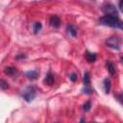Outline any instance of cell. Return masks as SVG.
Instances as JSON below:
<instances>
[{
  "mask_svg": "<svg viewBox=\"0 0 123 123\" xmlns=\"http://www.w3.org/2000/svg\"><path fill=\"white\" fill-rule=\"evenodd\" d=\"M99 24L112 27V28H119L123 30V21H121L118 17H115V16L104 15L99 19Z\"/></svg>",
  "mask_w": 123,
  "mask_h": 123,
  "instance_id": "6da1fadb",
  "label": "cell"
},
{
  "mask_svg": "<svg viewBox=\"0 0 123 123\" xmlns=\"http://www.w3.org/2000/svg\"><path fill=\"white\" fill-rule=\"evenodd\" d=\"M37 95V90L34 86H29L22 91V97L26 102H32Z\"/></svg>",
  "mask_w": 123,
  "mask_h": 123,
  "instance_id": "7a4b0ae2",
  "label": "cell"
},
{
  "mask_svg": "<svg viewBox=\"0 0 123 123\" xmlns=\"http://www.w3.org/2000/svg\"><path fill=\"white\" fill-rule=\"evenodd\" d=\"M102 11L104 12V13H105L106 15L118 17V12H117L115 6L112 5L111 3H105V4L102 6Z\"/></svg>",
  "mask_w": 123,
  "mask_h": 123,
  "instance_id": "3957f363",
  "label": "cell"
},
{
  "mask_svg": "<svg viewBox=\"0 0 123 123\" xmlns=\"http://www.w3.org/2000/svg\"><path fill=\"white\" fill-rule=\"evenodd\" d=\"M106 44L111 49H114V50L120 49V40L116 37H111L108 38L106 41Z\"/></svg>",
  "mask_w": 123,
  "mask_h": 123,
  "instance_id": "277c9868",
  "label": "cell"
},
{
  "mask_svg": "<svg viewBox=\"0 0 123 123\" xmlns=\"http://www.w3.org/2000/svg\"><path fill=\"white\" fill-rule=\"evenodd\" d=\"M49 22H50V25H51L52 27L58 28V27L60 26V24H61V19H60V17H59L58 15H52V16L50 17Z\"/></svg>",
  "mask_w": 123,
  "mask_h": 123,
  "instance_id": "5b68a950",
  "label": "cell"
},
{
  "mask_svg": "<svg viewBox=\"0 0 123 123\" xmlns=\"http://www.w3.org/2000/svg\"><path fill=\"white\" fill-rule=\"evenodd\" d=\"M85 57H86V60L88 62H94L96 61V54H95V53L86 51V52L85 53Z\"/></svg>",
  "mask_w": 123,
  "mask_h": 123,
  "instance_id": "8992f818",
  "label": "cell"
},
{
  "mask_svg": "<svg viewBox=\"0 0 123 123\" xmlns=\"http://www.w3.org/2000/svg\"><path fill=\"white\" fill-rule=\"evenodd\" d=\"M106 67H107L108 71L110 72V74H111V75H113V74L116 72L115 65H114L111 61H107V62H106Z\"/></svg>",
  "mask_w": 123,
  "mask_h": 123,
  "instance_id": "52a82bcc",
  "label": "cell"
},
{
  "mask_svg": "<svg viewBox=\"0 0 123 123\" xmlns=\"http://www.w3.org/2000/svg\"><path fill=\"white\" fill-rule=\"evenodd\" d=\"M44 83H46L49 86H51L54 83V76H53V74H52L51 71H48V73L46 74L45 79H44Z\"/></svg>",
  "mask_w": 123,
  "mask_h": 123,
  "instance_id": "ba28073f",
  "label": "cell"
},
{
  "mask_svg": "<svg viewBox=\"0 0 123 123\" xmlns=\"http://www.w3.org/2000/svg\"><path fill=\"white\" fill-rule=\"evenodd\" d=\"M4 72H5V74H7V75H9V76H13V75H15V74L17 73V70H16V68H14V67L9 66V67H6V68L4 69Z\"/></svg>",
  "mask_w": 123,
  "mask_h": 123,
  "instance_id": "9c48e42d",
  "label": "cell"
},
{
  "mask_svg": "<svg viewBox=\"0 0 123 123\" xmlns=\"http://www.w3.org/2000/svg\"><path fill=\"white\" fill-rule=\"evenodd\" d=\"M83 83H84V86H90V76H89V73L87 71H86L85 74H84Z\"/></svg>",
  "mask_w": 123,
  "mask_h": 123,
  "instance_id": "30bf717a",
  "label": "cell"
},
{
  "mask_svg": "<svg viewBox=\"0 0 123 123\" xmlns=\"http://www.w3.org/2000/svg\"><path fill=\"white\" fill-rule=\"evenodd\" d=\"M66 30H67V32H68V34L70 36H72V37H76L77 36V30H76V28H75L74 25H72V24L68 25L67 28H66Z\"/></svg>",
  "mask_w": 123,
  "mask_h": 123,
  "instance_id": "8fae6325",
  "label": "cell"
},
{
  "mask_svg": "<svg viewBox=\"0 0 123 123\" xmlns=\"http://www.w3.org/2000/svg\"><path fill=\"white\" fill-rule=\"evenodd\" d=\"M26 77H28L31 80H35L37 77V70H30L26 72Z\"/></svg>",
  "mask_w": 123,
  "mask_h": 123,
  "instance_id": "7c38bea8",
  "label": "cell"
},
{
  "mask_svg": "<svg viewBox=\"0 0 123 123\" xmlns=\"http://www.w3.org/2000/svg\"><path fill=\"white\" fill-rule=\"evenodd\" d=\"M104 89H105V92L106 93H109L110 92V90H111V81H110V79H108V78H106L105 80H104Z\"/></svg>",
  "mask_w": 123,
  "mask_h": 123,
  "instance_id": "4fadbf2b",
  "label": "cell"
},
{
  "mask_svg": "<svg viewBox=\"0 0 123 123\" xmlns=\"http://www.w3.org/2000/svg\"><path fill=\"white\" fill-rule=\"evenodd\" d=\"M41 28H42V25H41L40 22H35L34 25H33V31H34L35 34H37L41 30Z\"/></svg>",
  "mask_w": 123,
  "mask_h": 123,
  "instance_id": "5bb4252c",
  "label": "cell"
},
{
  "mask_svg": "<svg viewBox=\"0 0 123 123\" xmlns=\"http://www.w3.org/2000/svg\"><path fill=\"white\" fill-rule=\"evenodd\" d=\"M82 92L86 93V94H91V93H93V89L90 87V86H84V88L82 89Z\"/></svg>",
  "mask_w": 123,
  "mask_h": 123,
  "instance_id": "9a60e30c",
  "label": "cell"
},
{
  "mask_svg": "<svg viewBox=\"0 0 123 123\" xmlns=\"http://www.w3.org/2000/svg\"><path fill=\"white\" fill-rule=\"evenodd\" d=\"M0 86H1V89H3V90H5V89H7L8 87H9V86H8V83L5 81V80H1V85H0Z\"/></svg>",
  "mask_w": 123,
  "mask_h": 123,
  "instance_id": "2e32d148",
  "label": "cell"
},
{
  "mask_svg": "<svg viewBox=\"0 0 123 123\" xmlns=\"http://www.w3.org/2000/svg\"><path fill=\"white\" fill-rule=\"evenodd\" d=\"M83 110H84L85 111H88L90 110V102H89V101L86 102V103L83 105Z\"/></svg>",
  "mask_w": 123,
  "mask_h": 123,
  "instance_id": "e0dca14e",
  "label": "cell"
},
{
  "mask_svg": "<svg viewBox=\"0 0 123 123\" xmlns=\"http://www.w3.org/2000/svg\"><path fill=\"white\" fill-rule=\"evenodd\" d=\"M77 78H78V76H77V74H76V73H72V74L69 76V79H70L72 82L77 81Z\"/></svg>",
  "mask_w": 123,
  "mask_h": 123,
  "instance_id": "ac0fdd59",
  "label": "cell"
},
{
  "mask_svg": "<svg viewBox=\"0 0 123 123\" xmlns=\"http://www.w3.org/2000/svg\"><path fill=\"white\" fill-rule=\"evenodd\" d=\"M116 97H117V99H118V101L121 103V104H123V93H121V94H118V95H116Z\"/></svg>",
  "mask_w": 123,
  "mask_h": 123,
  "instance_id": "d6986e66",
  "label": "cell"
},
{
  "mask_svg": "<svg viewBox=\"0 0 123 123\" xmlns=\"http://www.w3.org/2000/svg\"><path fill=\"white\" fill-rule=\"evenodd\" d=\"M119 9L123 12V0H119Z\"/></svg>",
  "mask_w": 123,
  "mask_h": 123,
  "instance_id": "ffe728a7",
  "label": "cell"
},
{
  "mask_svg": "<svg viewBox=\"0 0 123 123\" xmlns=\"http://www.w3.org/2000/svg\"><path fill=\"white\" fill-rule=\"evenodd\" d=\"M121 61H122V62H123V57H122V58H121Z\"/></svg>",
  "mask_w": 123,
  "mask_h": 123,
  "instance_id": "44dd1931",
  "label": "cell"
}]
</instances>
